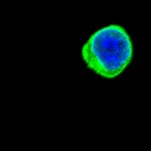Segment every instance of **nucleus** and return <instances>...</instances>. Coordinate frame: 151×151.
<instances>
[{"label":"nucleus","mask_w":151,"mask_h":151,"mask_svg":"<svg viewBox=\"0 0 151 151\" xmlns=\"http://www.w3.org/2000/svg\"><path fill=\"white\" fill-rule=\"evenodd\" d=\"M133 56V45L124 27L109 25L100 29L82 48L86 65L99 76L113 79L120 75Z\"/></svg>","instance_id":"f257e3e1"}]
</instances>
